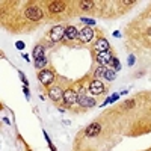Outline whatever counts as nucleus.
Here are the masks:
<instances>
[{
  "label": "nucleus",
  "mask_w": 151,
  "mask_h": 151,
  "mask_svg": "<svg viewBox=\"0 0 151 151\" xmlns=\"http://www.w3.org/2000/svg\"><path fill=\"white\" fill-rule=\"evenodd\" d=\"M26 17L29 20H32V21H40L44 17V14H42V11L38 6H29L26 9Z\"/></svg>",
  "instance_id": "1"
},
{
  "label": "nucleus",
  "mask_w": 151,
  "mask_h": 151,
  "mask_svg": "<svg viewBox=\"0 0 151 151\" xmlns=\"http://www.w3.org/2000/svg\"><path fill=\"white\" fill-rule=\"evenodd\" d=\"M38 79H40V82L42 85H50V83L55 82V74L52 71H48V70H42L40 74H38Z\"/></svg>",
  "instance_id": "2"
},
{
  "label": "nucleus",
  "mask_w": 151,
  "mask_h": 151,
  "mask_svg": "<svg viewBox=\"0 0 151 151\" xmlns=\"http://www.w3.org/2000/svg\"><path fill=\"white\" fill-rule=\"evenodd\" d=\"M79 41L80 42H89L91 40H92V38H94V30L91 29V27H83L80 32H79Z\"/></svg>",
  "instance_id": "3"
},
{
  "label": "nucleus",
  "mask_w": 151,
  "mask_h": 151,
  "mask_svg": "<svg viewBox=\"0 0 151 151\" xmlns=\"http://www.w3.org/2000/svg\"><path fill=\"white\" fill-rule=\"evenodd\" d=\"M50 38H52V41L58 42L60 40H64L65 38V29L62 27V26H56L52 29V32H50Z\"/></svg>",
  "instance_id": "4"
},
{
  "label": "nucleus",
  "mask_w": 151,
  "mask_h": 151,
  "mask_svg": "<svg viewBox=\"0 0 151 151\" xmlns=\"http://www.w3.org/2000/svg\"><path fill=\"white\" fill-rule=\"evenodd\" d=\"M97 60H98V64H101V67H104V65H107L109 62H112V52L109 50V52H98L97 53Z\"/></svg>",
  "instance_id": "5"
},
{
  "label": "nucleus",
  "mask_w": 151,
  "mask_h": 151,
  "mask_svg": "<svg viewBox=\"0 0 151 151\" xmlns=\"http://www.w3.org/2000/svg\"><path fill=\"white\" fill-rule=\"evenodd\" d=\"M77 98H79L77 92L73 91V89H67V91L64 92V101H65L68 106H71V104H74V103H77Z\"/></svg>",
  "instance_id": "6"
},
{
  "label": "nucleus",
  "mask_w": 151,
  "mask_h": 151,
  "mask_svg": "<svg viewBox=\"0 0 151 151\" xmlns=\"http://www.w3.org/2000/svg\"><path fill=\"white\" fill-rule=\"evenodd\" d=\"M89 91L94 94V95H98V94H101L103 91H104V85H103V82L101 80H92L91 82V85H89Z\"/></svg>",
  "instance_id": "7"
},
{
  "label": "nucleus",
  "mask_w": 151,
  "mask_h": 151,
  "mask_svg": "<svg viewBox=\"0 0 151 151\" xmlns=\"http://www.w3.org/2000/svg\"><path fill=\"white\" fill-rule=\"evenodd\" d=\"M48 95L53 101H59L60 98H64V91H62L59 86H55V88H50L48 89Z\"/></svg>",
  "instance_id": "8"
},
{
  "label": "nucleus",
  "mask_w": 151,
  "mask_h": 151,
  "mask_svg": "<svg viewBox=\"0 0 151 151\" xmlns=\"http://www.w3.org/2000/svg\"><path fill=\"white\" fill-rule=\"evenodd\" d=\"M77 101H79V104H80L82 107H92V106L95 104V101H94L92 98H89V97H85V95H79Z\"/></svg>",
  "instance_id": "9"
},
{
  "label": "nucleus",
  "mask_w": 151,
  "mask_h": 151,
  "mask_svg": "<svg viewBox=\"0 0 151 151\" xmlns=\"http://www.w3.org/2000/svg\"><path fill=\"white\" fill-rule=\"evenodd\" d=\"M100 130H101V125H100L98 122H92L91 125H88L86 134H88V136H95V134L100 133Z\"/></svg>",
  "instance_id": "10"
},
{
  "label": "nucleus",
  "mask_w": 151,
  "mask_h": 151,
  "mask_svg": "<svg viewBox=\"0 0 151 151\" xmlns=\"http://www.w3.org/2000/svg\"><path fill=\"white\" fill-rule=\"evenodd\" d=\"M77 36H79V32H77V29H76L74 26H68L65 29V38L67 40H76Z\"/></svg>",
  "instance_id": "11"
},
{
  "label": "nucleus",
  "mask_w": 151,
  "mask_h": 151,
  "mask_svg": "<svg viewBox=\"0 0 151 151\" xmlns=\"http://www.w3.org/2000/svg\"><path fill=\"white\" fill-rule=\"evenodd\" d=\"M50 11L55 12V14H58V12H62L65 9V3L64 2H53V3H50Z\"/></svg>",
  "instance_id": "12"
},
{
  "label": "nucleus",
  "mask_w": 151,
  "mask_h": 151,
  "mask_svg": "<svg viewBox=\"0 0 151 151\" xmlns=\"http://www.w3.org/2000/svg\"><path fill=\"white\" fill-rule=\"evenodd\" d=\"M95 48L98 50V52H109V42L104 40V38H101V40H98L95 42Z\"/></svg>",
  "instance_id": "13"
},
{
  "label": "nucleus",
  "mask_w": 151,
  "mask_h": 151,
  "mask_svg": "<svg viewBox=\"0 0 151 151\" xmlns=\"http://www.w3.org/2000/svg\"><path fill=\"white\" fill-rule=\"evenodd\" d=\"M33 58H35V60L44 58V47H42V45H36V47L33 48Z\"/></svg>",
  "instance_id": "14"
},
{
  "label": "nucleus",
  "mask_w": 151,
  "mask_h": 151,
  "mask_svg": "<svg viewBox=\"0 0 151 151\" xmlns=\"http://www.w3.org/2000/svg\"><path fill=\"white\" fill-rule=\"evenodd\" d=\"M106 71H107V70H106L104 67H98V68H97V71H95V74H94V76H95V79H97V80H100L101 77H104Z\"/></svg>",
  "instance_id": "15"
},
{
  "label": "nucleus",
  "mask_w": 151,
  "mask_h": 151,
  "mask_svg": "<svg viewBox=\"0 0 151 151\" xmlns=\"http://www.w3.org/2000/svg\"><path fill=\"white\" fill-rule=\"evenodd\" d=\"M45 62H47L45 58H42V59H36V60H35V67H36V68H42V67L45 65Z\"/></svg>",
  "instance_id": "16"
},
{
  "label": "nucleus",
  "mask_w": 151,
  "mask_h": 151,
  "mask_svg": "<svg viewBox=\"0 0 151 151\" xmlns=\"http://www.w3.org/2000/svg\"><path fill=\"white\" fill-rule=\"evenodd\" d=\"M104 79H107V80H113V79H115V71L107 70L106 74H104Z\"/></svg>",
  "instance_id": "17"
},
{
  "label": "nucleus",
  "mask_w": 151,
  "mask_h": 151,
  "mask_svg": "<svg viewBox=\"0 0 151 151\" xmlns=\"http://www.w3.org/2000/svg\"><path fill=\"white\" fill-rule=\"evenodd\" d=\"M80 6L83 9H91L94 6V2H80Z\"/></svg>",
  "instance_id": "18"
},
{
  "label": "nucleus",
  "mask_w": 151,
  "mask_h": 151,
  "mask_svg": "<svg viewBox=\"0 0 151 151\" xmlns=\"http://www.w3.org/2000/svg\"><path fill=\"white\" fill-rule=\"evenodd\" d=\"M112 65L115 67V70H119V60L118 59H112Z\"/></svg>",
  "instance_id": "19"
},
{
  "label": "nucleus",
  "mask_w": 151,
  "mask_h": 151,
  "mask_svg": "<svg viewBox=\"0 0 151 151\" xmlns=\"http://www.w3.org/2000/svg\"><path fill=\"white\" fill-rule=\"evenodd\" d=\"M129 64H130V65H133V64H134V58H133V56L129 59Z\"/></svg>",
  "instance_id": "20"
},
{
  "label": "nucleus",
  "mask_w": 151,
  "mask_h": 151,
  "mask_svg": "<svg viewBox=\"0 0 151 151\" xmlns=\"http://www.w3.org/2000/svg\"><path fill=\"white\" fill-rule=\"evenodd\" d=\"M83 21H86V23H91V24L94 23V21H92V20H89V18H83Z\"/></svg>",
  "instance_id": "21"
},
{
  "label": "nucleus",
  "mask_w": 151,
  "mask_h": 151,
  "mask_svg": "<svg viewBox=\"0 0 151 151\" xmlns=\"http://www.w3.org/2000/svg\"><path fill=\"white\" fill-rule=\"evenodd\" d=\"M17 47H18V48H23V47H24V44H23V42H18V44H17Z\"/></svg>",
  "instance_id": "22"
},
{
  "label": "nucleus",
  "mask_w": 151,
  "mask_h": 151,
  "mask_svg": "<svg viewBox=\"0 0 151 151\" xmlns=\"http://www.w3.org/2000/svg\"><path fill=\"white\" fill-rule=\"evenodd\" d=\"M148 35H151V27H150V29H148Z\"/></svg>",
  "instance_id": "23"
}]
</instances>
